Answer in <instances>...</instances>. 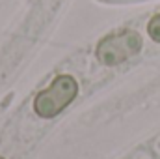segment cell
I'll list each match as a JSON object with an SVG mask.
<instances>
[{
  "mask_svg": "<svg viewBox=\"0 0 160 159\" xmlns=\"http://www.w3.org/2000/svg\"><path fill=\"white\" fill-rule=\"evenodd\" d=\"M80 84L75 75L71 73H60L50 80L47 86H43L39 92L30 99V111L34 118L41 122H50L60 116L73 101L78 97Z\"/></svg>",
  "mask_w": 160,
  "mask_h": 159,
  "instance_id": "1",
  "label": "cell"
},
{
  "mask_svg": "<svg viewBox=\"0 0 160 159\" xmlns=\"http://www.w3.org/2000/svg\"><path fill=\"white\" fill-rule=\"evenodd\" d=\"M143 47V40L136 30H118L97 43L95 56L106 68H116L136 56Z\"/></svg>",
  "mask_w": 160,
  "mask_h": 159,
  "instance_id": "2",
  "label": "cell"
},
{
  "mask_svg": "<svg viewBox=\"0 0 160 159\" xmlns=\"http://www.w3.org/2000/svg\"><path fill=\"white\" fill-rule=\"evenodd\" d=\"M147 34L149 38L155 41V43H160V13L153 15L147 23Z\"/></svg>",
  "mask_w": 160,
  "mask_h": 159,
  "instance_id": "3",
  "label": "cell"
}]
</instances>
